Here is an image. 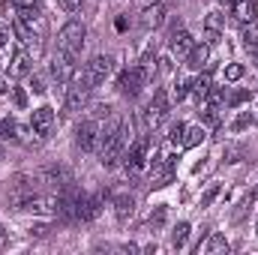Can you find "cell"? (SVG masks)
Masks as SVG:
<instances>
[{
  "instance_id": "1",
  "label": "cell",
  "mask_w": 258,
  "mask_h": 255,
  "mask_svg": "<svg viewBox=\"0 0 258 255\" xmlns=\"http://www.w3.org/2000/svg\"><path fill=\"white\" fill-rule=\"evenodd\" d=\"M123 150H126V123L123 120H114L108 129H102V144H99V156L102 159L99 162L105 168H114L120 162Z\"/></svg>"
},
{
  "instance_id": "2",
  "label": "cell",
  "mask_w": 258,
  "mask_h": 255,
  "mask_svg": "<svg viewBox=\"0 0 258 255\" xmlns=\"http://www.w3.org/2000/svg\"><path fill=\"white\" fill-rule=\"evenodd\" d=\"M84 36H87V30H84L81 21H66L60 27V33H57V51L66 54L69 60H78L81 48H84Z\"/></svg>"
},
{
  "instance_id": "3",
  "label": "cell",
  "mask_w": 258,
  "mask_h": 255,
  "mask_svg": "<svg viewBox=\"0 0 258 255\" xmlns=\"http://www.w3.org/2000/svg\"><path fill=\"white\" fill-rule=\"evenodd\" d=\"M150 75H153V69H150V63H147V60H144V63H138V66H129V69H123V72H120L117 87H120V93H123V96L135 99V96L147 87Z\"/></svg>"
},
{
  "instance_id": "4",
  "label": "cell",
  "mask_w": 258,
  "mask_h": 255,
  "mask_svg": "<svg viewBox=\"0 0 258 255\" xmlns=\"http://www.w3.org/2000/svg\"><path fill=\"white\" fill-rule=\"evenodd\" d=\"M111 69H114V57H108V54H96V57H90L84 69H81V84L84 87H99L108 75H111Z\"/></svg>"
},
{
  "instance_id": "5",
  "label": "cell",
  "mask_w": 258,
  "mask_h": 255,
  "mask_svg": "<svg viewBox=\"0 0 258 255\" xmlns=\"http://www.w3.org/2000/svg\"><path fill=\"white\" fill-rule=\"evenodd\" d=\"M75 141H78V147L87 150V153L99 150V144H102V126H99V120H84V123H78Z\"/></svg>"
},
{
  "instance_id": "6",
  "label": "cell",
  "mask_w": 258,
  "mask_h": 255,
  "mask_svg": "<svg viewBox=\"0 0 258 255\" xmlns=\"http://www.w3.org/2000/svg\"><path fill=\"white\" fill-rule=\"evenodd\" d=\"M165 114H168V93L159 87L156 93H153V99H150V105H147V114H144V123L150 129H156L162 120H165Z\"/></svg>"
},
{
  "instance_id": "7",
  "label": "cell",
  "mask_w": 258,
  "mask_h": 255,
  "mask_svg": "<svg viewBox=\"0 0 258 255\" xmlns=\"http://www.w3.org/2000/svg\"><path fill=\"white\" fill-rule=\"evenodd\" d=\"M171 177H174V162L165 159V156H156L153 159V168H150V186L153 189H162V186L171 183Z\"/></svg>"
},
{
  "instance_id": "8",
  "label": "cell",
  "mask_w": 258,
  "mask_h": 255,
  "mask_svg": "<svg viewBox=\"0 0 258 255\" xmlns=\"http://www.w3.org/2000/svg\"><path fill=\"white\" fill-rule=\"evenodd\" d=\"M57 123V117H54V108H48V105H42V108H33V117H30V129L39 135V138H48L51 135V129Z\"/></svg>"
},
{
  "instance_id": "9",
  "label": "cell",
  "mask_w": 258,
  "mask_h": 255,
  "mask_svg": "<svg viewBox=\"0 0 258 255\" xmlns=\"http://www.w3.org/2000/svg\"><path fill=\"white\" fill-rule=\"evenodd\" d=\"M87 93H90V87H84L81 81H78V84H72V87H66V96H63V111H66V114L81 111V108L87 105Z\"/></svg>"
},
{
  "instance_id": "10",
  "label": "cell",
  "mask_w": 258,
  "mask_h": 255,
  "mask_svg": "<svg viewBox=\"0 0 258 255\" xmlns=\"http://www.w3.org/2000/svg\"><path fill=\"white\" fill-rule=\"evenodd\" d=\"M147 150H150V138H138V141H132V147L126 150V168L132 171V174L144 168V162H147Z\"/></svg>"
},
{
  "instance_id": "11",
  "label": "cell",
  "mask_w": 258,
  "mask_h": 255,
  "mask_svg": "<svg viewBox=\"0 0 258 255\" xmlns=\"http://www.w3.org/2000/svg\"><path fill=\"white\" fill-rule=\"evenodd\" d=\"M39 180L45 183V186H51V189H66L72 180H69V171H66L63 165H48L42 174H39Z\"/></svg>"
},
{
  "instance_id": "12",
  "label": "cell",
  "mask_w": 258,
  "mask_h": 255,
  "mask_svg": "<svg viewBox=\"0 0 258 255\" xmlns=\"http://www.w3.org/2000/svg\"><path fill=\"white\" fill-rule=\"evenodd\" d=\"M6 72H9V78H24V75H30V54H27L24 48H15L12 57H9V63H6Z\"/></svg>"
},
{
  "instance_id": "13",
  "label": "cell",
  "mask_w": 258,
  "mask_h": 255,
  "mask_svg": "<svg viewBox=\"0 0 258 255\" xmlns=\"http://www.w3.org/2000/svg\"><path fill=\"white\" fill-rule=\"evenodd\" d=\"M72 75H75V60H69L66 54H57V57L51 60V78H54L57 84H69Z\"/></svg>"
},
{
  "instance_id": "14",
  "label": "cell",
  "mask_w": 258,
  "mask_h": 255,
  "mask_svg": "<svg viewBox=\"0 0 258 255\" xmlns=\"http://www.w3.org/2000/svg\"><path fill=\"white\" fill-rule=\"evenodd\" d=\"M162 21H165V6H162V3H153V6H147V9L141 12V27H144V30H156Z\"/></svg>"
},
{
  "instance_id": "15",
  "label": "cell",
  "mask_w": 258,
  "mask_h": 255,
  "mask_svg": "<svg viewBox=\"0 0 258 255\" xmlns=\"http://www.w3.org/2000/svg\"><path fill=\"white\" fill-rule=\"evenodd\" d=\"M0 138H6V141H24L27 138V126H21L15 117H6V120H0Z\"/></svg>"
},
{
  "instance_id": "16",
  "label": "cell",
  "mask_w": 258,
  "mask_h": 255,
  "mask_svg": "<svg viewBox=\"0 0 258 255\" xmlns=\"http://www.w3.org/2000/svg\"><path fill=\"white\" fill-rule=\"evenodd\" d=\"M168 45H171V51H174V54L186 57V54H189V48H192L195 42H192V36H189V30H183V27H180V30H174V33H171Z\"/></svg>"
},
{
  "instance_id": "17",
  "label": "cell",
  "mask_w": 258,
  "mask_h": 255,
  "mask_svg": "<svg viewBox=\"0 0 258 255\" xmlns=\"http://www.w3.org/2000/svg\"><path fill=\"white\" fill-rule=\"evenodd\" d=\"M207 60H210V42H195L192 48H189V54H186V66L201 69Z\"/></svg>"
},
{
  "instance_id": "18",
  "label": "cell",
  "mask_w": 258,
  "mask_h": 255,
  "mask_svg": "<svg viewBox=\"0 0 258 255\" xmlns=\"http://www.w3.org/2000/svg\"><path fill=\"white\" fill-rule=\"evenodd\" d=\"M219 255V252H228V240L222 234H210L207 243H198V255Z\"/></svg>"
},
{
  "instance_id": "19",
  "label": "cell",
  "mask_w": 258,
  "mask_h": 255,
  "mask_svg": "<svg viewBox=\"0 0 258 255\" xmlns=\"http://www.w3.org/2000/svg\"><path fill=\"white\" fill-rule=\"evenodd\" d=\"M204 27H207V39L216 42L219 33H222V27H225V15H222V12H210L207 21H204Z\"/></svg>"
},
{
  "instance_id": "20",
  "label": "cell",
  "mask_w": 258,
  "mask_h": 255,
  "mask_svg": "<svg viewBox=\"0 0 258 255\" xmlns=\"http://www.w3.org/2000/svg\"><path fill=\"white\" fill-rule=\"evenodd\" d=\"M240 39H243L246 51H249V54L258 60V21H249V24L243 27V36H240Z\"/></svg>"
},
{
  "instance_id": "21",
  "label": "cell",
  "mask_w": 258,
  "mask_h": 255,
  "mask_svg": "<svg viewBox=\"0 0 258 255\" xmlns=\"http://www.w3.org/2000/svg\"><path fill=\"white\" fill-rule=\"evenodd\" d=\"M231 9H234V18H237V21H243V24L255 21V3H252V0H237Z\"/></svg>"
},
{
  "instance_id": "22",
  "label": "cell",
  "mask_w": 258,
  "mask_h": 255,
  "mask_svg": "<svg viewBox=\"0 0 258 255\" xmlns=\"http://www.w3.org/2000/svg\"><path fill=\"white\" fill-rule=\"evenodd\" d=\"M132 210H135V198L132 195H117L114 198V213H117L120 222H126L129 216H132Z\"/></svg>"
},
{
  "instance_id": "23",
  "label": "cell",
  "mask_w": 258,
  "mask_h": 255,
  "mask_svg": "<svg viewBox=\"0 0 258 255\" xmlns=\"http://www.w3.org/2000/svg\"><path fill=\"white\" fill-rule=\"evenodd\" d=\"M210 87H213V84H210V78H207V75H198V78H192V81H189V93H192L198 102H201V99H207Z\"/></svg>"
},
{
  "instance_id": "24",
  "label": "cell",
  "mask_w": 258,
  "mask_h": 255,
  "mask_svg": "<svg viewBox=\"0 0 258 255\" xmlns=\"http://www.w3.org/2000/svg\"><path fill=\"white\" fill-rule=\"evenodd\" d=\"M201 141H204V129L201 126H186L183 129V138H180L183 147H198Z\"/></svg>"
},
{
  "instance_id": "25",
  "label": "cell",
  "mask_w": 258,
  "mask_h": 255,
  "mask_svg": "<svg viewBox=\"0 0 258 255\" xmlns=\"http://www.w3.org/2000/svg\"><path fill=\"white\" fill-rule=\"evenodd\" d=\"M186 240H189V222H177V228H174V234H171V246H174V249H183Z\"/></svg>"
},
{
  "instance_id": "26",
  "label": "cell",
  "mask_w": 258,
  "mask_h": 255,
  "mask_svg": "<svg viewBox=\"0 0 258 255\" xmlns=\"http://www.w3.org/2000/svg\"><path fill=\"white\" fill-rule=\"evenodd\" d=\"M255 123H258V114H252V111H240V114H237V120L231 123V129H234V132H240V129L255 126Z\"/></svg>"
},
{
  "instance_id": "27",
  "label": "cell",
  "mask_w": 258,
  "mask_h": 255,
  "mask_svg": "<svg viewBox=\"0 0 258 255\" xmlns=\"http://www.w3.org/2000/svg\"><path fill=\"white\" fill-rule=\"evenodd\" d=\"M243 72H246V69H243L240 63H228L222 75H225V81H240V78H243Z\"/></svg>"
},
{
  "instance_id": "28",
  "label": "cell",
  "mask_w": 258,
  "mask_h": 255,
  "mask_svg": "<svg viewBox=\"0 0 258 255\" xmlns=\"http://www.w3.org/2000/svg\"><path fill=\"white\" fill-rule=\"evenodd\" d=\"M186 96H189V81H186V78H177V81H174V99L183 102Z\"/></svg>"
},
{
  "instance_id": "29",
  "label": "cell",
  "mask_w": 258,
  "mask_h": 255,
  "mask_svg": "<svg viewBox=\"0 0 258 255\" xmlns=\"http://www.w3.org/2000/svg\"><path fill=\"white\" fill-rule=\"evenodd\" d=\"M201 120H204L207 126H219V108H216V105H207L204 114H201Z\"/></svg>"
},
{
  "instance_id": "30",
  "label": "cell",
  "mask_w": 258,
  "mask_h": 255,
  "mask_svg": "<svg viewBox=\"0 0 258 255\" xmlns=\"http://www.w3.org/2000/svg\"><path fill=\"white\" fill-rule=\"evenodd\" d=\"M183 129H186V123H171V129H168V141L171 144H180V138H183Z\"/></svg>"
},
{
  "instance_id": "31",
  "label": "cell",
  "mask_w": 258,
  "mask_h": 255,
  "mask_svg": "<svg viewBox=\"0 0 258 255\" xmlns=\"http://www.w3.org/2000/svg\"><path fill=\"white\" fill-rule=\"evenodd\" d=\"M249 96H252V93H249V90H237V93H231V96H228V99H225V102H228V105H240V102H246V99H249Z\"/></svg>"
},
{
  "instance_id": "32",
  "label": "cell",
  "mask_w": 258,
  "mask_h": 255,
  "mask_svg": "<svg viewBox=\"0 0 258 255\" xmlns=\"http://www.w3.org/2000/svg\"><path fill=\"white\" fill-rule=\"evenodd\" d=\"M12 102H15L18 108H24V105H27V93H24L21 87H12Z\"/></svg>"
},
{
  "instance_id": "33",
  "label": "cell",
  "mask_w": 258,
  "mask_h": 255,
  "mask_svg": "<svg viewBox=\"0 0 258 255\" xmlns=\"http://www.w3.org/2000/svg\"><path fill=\"white\" fill-rule=\"evenodd\" d=\"M216 195H219V186H210V189H207V192H204V195H201V207H210Z\"/></svg>"
},
{
  "instance_id": "34",
  "label": "cell",
  "mask_w": 258,
  "mask_h": 255,
  "mask_svg": "<svg viewBox=\"0 0 258 255\" xmlns=\"http://www.w3.org/2000/svg\"><path fill=\"white\" fill-rule=\"evenodd\" d=\"M57 6L66 9V12H78L81 9V0H57Z\"/></svg>"
},
{
  "instance_id": "35",
  "label": "cell",
  "mask_w": 258,
  "mask_h": 255,
  "mask_svg": "<svg viewBox=\"0 0 258 255\" xmlns=\"http://www.w3.org/2000/svg\"><path fill=\"white\" fill-rule=\"evenodd\" d=\"M150 222H153V225H162V222H165V204H159V207L153 210V216H150Z\"/></svg>"
},
{
  "instance_id": "36",
  "label": "cell",
  "mask_w": 258,
  "mask_h": 255,
  "mask_svg": "<svg viewBox=\"0 0 258 255\" xmlns=\"http://www.w3.org/2000/svg\"><path fill=\"white\" fill-rule=\"evenodd\" d=\"M9 39H12V27H9V24H3V21H0V48H3V45H6V42H9Z\"/></svg>"
},
{
  "instance_id": "37",
  "label": "cell",
  "mask_w": 258,
  "mask_h": 255,
  "mask_svg": "<svg viewBox=\"0 0 258 255\" xmlns=\"http://www.w3.org/2000/svg\"><path fill=\"white\" fill-rule=\"evenodd\" d=\"M12 6H15V9H36L39 0H12Z\"/></svg>"
},
{
  "instance_id": "38",
  "label": "cell",
  "mask_w": 258,
  "mask_h": 255,
  "mask_svg": "<svg viewBox=\"0 0 258 255\" xmlns=\"http://www.w3.org/2000/svg\"><path fill=\"white\" fill-rule=\"evenodd\" d=\"M30 90H33V93H45V87H42V81H39V78H33V81H30Z\"/></svg>"
},
{
  "instance_id": "39",
  "label": "cell",
  "mask_w": 258,
  "mask_h": 255,
  "mask_svg": "<svg viewBox=\"0 0 258 255\" xmlns=\"http://www.w3.org/2000/svg\"><path fill=\"white\" fill-rule=\"evenodd\" d=\"M225 156H228L225 162H237V156H240V150H237V147H228V153H225Z\"/></svg>"
},
{
  "instance_id": "40",
  "label": "cell",
  "mask_w": 258,
  "mask_h": 255,
  "mask_svg": "<svg viewBox=\"0 0 258 255\" xmlns=\"http://www.w3.org/2000/svg\"><path fill=\"white\" fill-rule=\"evenodd\" d=\"M9 93H12V87H6V84H3V81H0V102H3V99H6V96H9Z\"/></svg>"
},
{
  "instance_id": "41",
  "label": "cell",
  "mask_w": 258,
  "mask_h": 255,
  "mask_svg": "<svg viewBox=\"0 0 258 255\" xmlns=\"http://www.w3.org/2000/svg\"><path fill=\"white\" fill-rule=\"evenodd\" d=\"M219 3H222V6H228V9H231V6H234V3H237V0H219Z\"/></svg>"
},
{
  "instance_id": "42",
  "label": "cell",
  "mask_w": 258,
  "mask_h": 255,
  "mask_svg": "<svg viewBox=\"0 0 258 255\" xmlns=\"http://www.w3.org/2000/svg\"><path fill=\"white\" fill-rule=\"evenodd\" d=\"M3 240H6V231H3V228H0V243H3Z\"/></svg>"
},
{
  "instance_id": "43",
  "label": "cell",
  "mask_w": 258,
  "mask_h": 255,
  "mask_svg": "<svg viewBox=\"0 0 258 255\" xmlns=\"http://www.w3.org/2000/svg\"><path fill=\"white\" fill-rule=\"evenodd\" d=\"M252 198H255V201H258V186H255V192H252Z\"/></svg>"
},
{
  "instance_id": "44",
  "label": "cell",
  "mask_w": 258,
  "mask_h": 255,
  "mask_svg": "<svg viewBox=\"0 0 258 255\" xmlns=\"http://www.w3.org/2000/svg\"><path fill=\"white\" fill-rule=\"evenodd\" d=\"M255 234H258V222H255Z\"/></svg>"
},
{
  "instance_id": "45",
  "label": "cell",
  "mask_w": 258,
  "mask_h": 255,
  "mask_svg": "<svg viewBox=\"0 0 258 255\" xmlns=\"http://www.w3.org/2000/svg\"><path fill=\"white\" fill-rule=\"evenodd\" d=\"M0 156H3V150H0Z\"/></svg>"
}]
</instances>
